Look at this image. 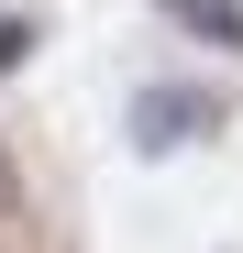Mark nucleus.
<instances>
[{"label": "nucleus", "instance_id": "2", "mask_svg": "<svg viewBox=\"0 0 243 253\" xmlns=\"http://www.w3.org/2000/svg\"><path fill=\"white\" fill-rule=\"evenodd\" d=\"M133 121H144V143H188V132H177V121H199V99H144Z\"/></svg>", "mask_w": 243, "mask_h": 253}, {"label": "nucleus", "instance_id": "1", "mask_svg": "<svg viewBox=\"0 0 243 253\" xmlns=\"http://www.w3.org/2000/svg\"><path fill=\"white\" fill-rule=\"evenodd\" d=\"M155 11H166V22H188L199 44H232V55H243V0H155Z\"/></svg>", "mask_w": 243, "mask_h": 253}]
</instances>
